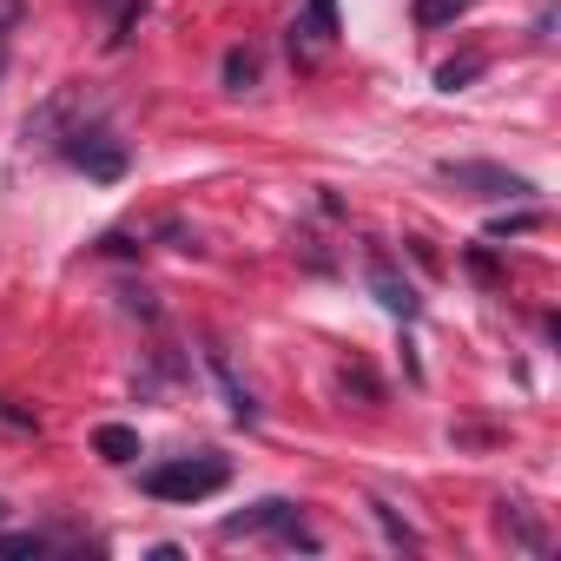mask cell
Listing matches in <instances>:
<instances>
[{
	"mask_svg": "<svg viewBox=\"0 0 561 561\" xmlns=\"http://www.w3.org/2000/svg\"><path fill=\"white\" fill-rule=\"evenodd\" d=\"M231 482V462L225 456H211V449H198V456H172V462H152L146 476H139V489L152 495V502H205V495H218Z\"/></svg>",
	"mask_w": 561,
	"mask_h": 561,
	"instance_id": "1",
	"label": "cell"
},
{
	"mask_svg": "<svg viewBox=\"0 0 561 561\" xmlns=\"http://www.w3.org/2000/svg\"><path fill=\"white\" fill-rule=\"evenodd\" d=\"M60 152H67V165H80L87 179H100V185H113V179H126V139L106 126V119H73L67 133H60Z\"/></svg>",
	"mask_w": 561,
	"mask_h": 561,
	"instance_id": "2",
	"label": "cell"
},
{
	"mask_svg": "<svg viewBox=\"0 0 561 561\" xmlns=\"http://www.w3.org/2000/svg\"><path fill=\"white\" fill-rule=\"evenodd\" d=\"M225 535H277L285 548H318V535L305 528V515L291 508V502H257V508H244V515H231L225 522Z\"/></svg>",
	"mask_w": 561,
	"mask_h": 561,
	"instance_id": "3",
	"label": "cell"
},
{
	"mask_svg": "<svg viewBox=\"0 0 561 561\" xmlns=\"http://www.w3.org/2000/svg\"><path fill=\"white\" fill-rule=\"evenodd\" d=\"M436 172H443L449 185L476 192V198H528V192H535L522 172H508V165H489V159H443Z\"/></svg>",
	"mask_w": 561,
	"mask_h": 561,
	"instance_id": "4",
	"label": "cell"
},
{
	"mask_svg": "<svg viewBox=\"0 0 561 561\" xmlns=\"http://www.w3.org/2000/svg\"><path fill=\"white\" fill-rule=\"evenodd\" d=\"M370 291H377V305H383L390 318H416V291L397 277V264H390V257H370Z\"/></svg>",
	"mask_w": 561,
	"mask_h": 561,
	"instance_id": "5",
	"label": "cell"
},
{
	"mask_svg": "<svg viewBox=\"0 0 561 561\" xmlns=\"http://www.w3.org/2000/svg\"><path fill=\"white\" fill-rule=\"evenodd\" d=\"M331 41H337V0H311L305 27H291V54L311 60V47H331Z\"/></svg>",
	"mask_w": 561,
	"mask_h": 561,
	"instance_id": "6",
	"label": "cell"
},
{
	"mask_svg": "<svg viewBox=\"0 0 561 561\" xmlns=\"http://www.w3.org/2000/svg\"><path fill=\"white\" fill-rule=\"evenodd\" d=\"M93 449H100L106 462H139V430H126V423H100V430H93Z\"/></svg>",
	"mask_w": 561,
	"mask_h": 561,
	"instance_id": "7",
	"label": "cell"
},
{
	"mask_svg": "<svg viewBox=\"0 0 561 561\" xmlns=\"http://www.w3.org/2000/svg\"><path fill=\"white\" fill-rule=\"evenodd\" d=\"M211 377L225 383V397H231V416H238V423H257V397H251V390H244V383L231 377V364H225L218 351H211Z\"/></svg>",
	"mask_w": 561,
	"mask_h": 561,
	"instance_id": "8",
	"label": "cell"
},
{
	"mask_svg": "<svg viewBox=\"0 0 561 561\" xmlns=\"http://www.w3.org/2000/svg\"><path fill=\"white\" fill-rule=\"evenodd\" d=\"M370 515H377V528H383V535H390L397 548H416V528H410V522H403V515H397L390 502H370Z\"/></svg>",
	"mask_w": 561,
	"mask_h": 561,
	"instance_id": "9",
	"label": "cell"
},
{
	"mask_svg": "<svg viewBox=\"0 0 561 561\" xmlns=\"http://www.w3.org/2000/svg\"><path fill=\"white\" fill-rule=\"evenodd\" d=\"M476 0H416V21L423 27H443V21H456V14H469Z\"/></svg>",
	"mask_w": 561,
	"mask_h": 561,
	"instance_id": "10",
	"label": "cell"
},
{
	"mask_svg": "<svg viewBox=\"0 0 561 561\" xmlns=\"http://www.w3.org/2000/svg\"><path fill=\"white\" fill-rule=\"evenodd\" d=\"M251 80H257V60H251L244 47H231V54H225V87H231V93H244Z\"/></svg>",
	"mask_w": 561,
	"mask_h": 561,
	"instance_id": "11",
	"label": "cell"
},
{
	"mask_svg": "<svg viewBox=\"0 0 561 561\" xmlns=\"http://www.w3.org/2000/svg\"><path fill=\"white\" fill-rule=\"evenodd\" d=\"M47 535H0V554H47Z\"/></svg>",
	"mask_w": 561,
	"mask_h": 561,
	"instance_id": "12",
	"label": "cell"
},
{
	"mask_svg": "<svg viewBox=\"0 0 561 561\" xmlns=\"http://www.w3.org/2000/svg\"><path fill=\"white\" fill-rule=\"evenodd\" d=\"M476 73H482V60H449V67H443L436 80H443V87L456 93V87H462V80H476Z\"/></svg>",
	"mask_w": 561,
	"mask_h": 561,
	"instance_id": "13",
	"label": "cell"
},
{
	"mask_svg": "<svg viewBox=\"0 0 561 561\" xmlns=\"http://www.w3.org/2000/svg\"><path fill=\"white\" fill-rule=\"evenodd\" d=\"M535 211H515V218H489V238H508V231H528Z\"/></svg>",
	"mask_w": 561,
	"mask_h": 561,
	"instance_id": "14",
	"label": "cell"
},
{
	"mask_svg": "<svg viewBox=\"0 0 561 561\" xmlns=\"http://www.w3.org/2000/svg\"><path fill=\"white\" fill-rule=\"evenodd\" d=\"M14 21V0H0V27ZM0 67H8V34H0Z\"/></svg>",
	"mask_w": 561,
	"mask_h": 561,
	"instance_id": "15",
	"label": "cell"
},
{
	"mask_svg": "<svg viewBox=\"0 0 561 561\" xmlns=\"http://www.w3.org/2000/svg\"><path fill=\"white\" fill-rule=\"evenodd\" d=\"M0 515H8V502H0Z\"/></svg>",
	"mask_w": 561,
	"mask_h": 561,
	"instance_id": "16",
	"label": "cell"
}]
</instances>
